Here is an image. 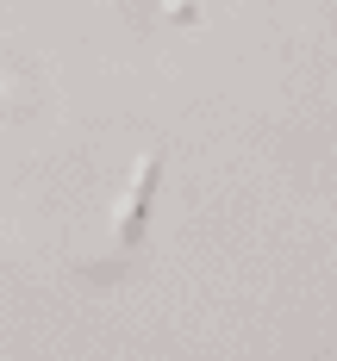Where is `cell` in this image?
<instances>
[{"instance_id":"1","label":"cell","mask_w":337,"mask_h":361,"mask_svg":"<svg viewBox=\"0 0 337 361\" xmlns=\"http://www.w3.org/2000/svg\"><path fill=\"white\" fill-rule=\"evenodd\" d=\"M150 187H156V156L138 162V175H131V193H125V212H119V237H138V218H144V200Z\"/></svg>"}]
</instances>
